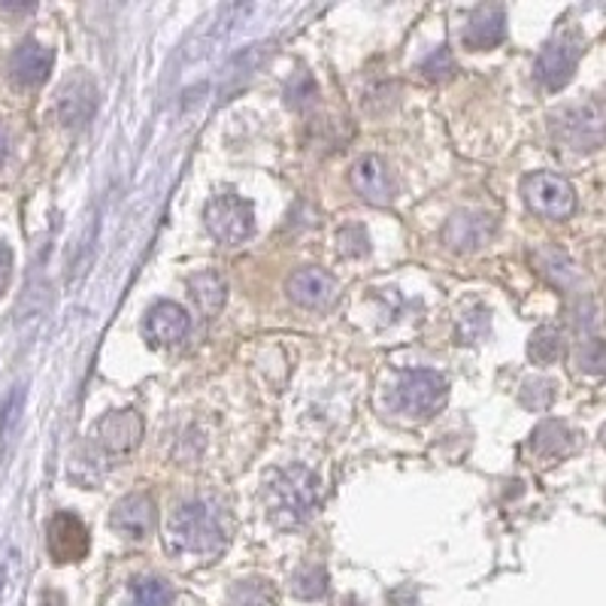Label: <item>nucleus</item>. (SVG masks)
Segmentation results:
<instances>
[{
	"instance_id": "nucleus-21",
	"label": "nucleus",
	"mask_w": 606,
	"mask_h": 606,
	"mask_svg": "<svg viewBox=\"0 0 606 606\" xmlns=\"http://www.w3.org/2000/svg\"><path fill=\"white\" fill-rule=\"evenodd\" d=\"M564 352V340L562 334L555 331V327H537L531 334V340H528V358H531L533 364H540V368H549V364H555Z\"/></svg>"
},
{
	"instance_id": "nucleus-32",
	"label": "nucleus",
	"mask_w": 606,
	"mask_h": 606,
	"mask_svg": "<svg viewBox=\"0 0 606 606\" xmlns=\"http://www.w3.org/2000/svg\"><path fill=\"white\" fill-rule=\"evenodd\" d=\"M7 155H10V137H7V131L0 128V164L7 162Z\"/></svg>"
},
{
	"instance_id": "nucleus-27",
	"label": "nucleus",
	"mask_w": 606,
	"mask_h": 606,
	"mask_svg": "<svg viewBox=\"0 0 606 606\" xmlns=\"http://www.w3.org/2000/svg\"><path fill=\"white\" fill-rule=\"evenodd\" d=\"M555 400V385L549 383V379H528V383L521 385V403L528 407V410H546L549 403Z\"/></svg>"
},
{
	"instance_id": "nucleus-13",
	"label": "nucleus",
	"mask_w": 606,
	"mask_h": 606,
	"mask_svg": "<svg viewBox=\"0 0 606 606\" xmlns=\"http://www.w3.org/2000/svg\"><path fill=\"white\" fill-rule=\"evenodd\" d=\"M143 437V418L137 410H119V413H106L98 422V440L109 455H125Z\"/></svg>"
},
{
	"instance_id": "nucleus-19",
	"label": "nucleus",
	"mask_w": 606,
	"mask_h": 606,
	"mask_svg": "<svg viewBox=\"0 0 606 606\" xmlns=\"http://www.w3.org/2000/svg\"><path fill=\"white\" fill-rule=\"evenodd\" d=\"M189 292H192L197 310L207 312H219L228 300V282L216 273V270H201V273H192L189 276Z\"/></svg>"
},
{
	"instance_id": "nucleus-6",
	"label": "nucleus",
	"mask_w": 606,
	"mask_h": 606,
	"mask_svg": "<svg viewBox=\"0 0 606 606\" xmlns=\"http://www.w3.org/2000/svg\"><path fill=\"white\" fill-rule=\"evenodd\" d=\"M204 224L224 246H240L255 234V209L237 194H219L204 207Z\"/></svg>"
},
{
	"instance_id": "nucleus-17",
	"label": "nucleus",
	"mask_w": 606,
	"mask_h": 606,
	"mask_svg": "<svg viewBox=\"0 0 606 606\" xmlns=\"http://www.w3.org/2000/svg\"><path fill=\"white\" fill-rule=\"evenodd\" d=\"M503 37H506V15H503V10L498 3L479 7V10L470 15L467 28H464V46L474 49V52L494 49L498 43H503Z\"/></svg>"
},
{
	"instance_id": "nucleus-11",
	"label": "nucleus",
	"mask_w": 606,
	"mask_h": 606,
	"mask_svg": "<svg viewBox=\"0 0 606 606\" xmlns=\"http://www.w3.org/2000/svg\"><path fill=\"white\" fill-rule=\"evenodd\" d=\"M98 109V89L86 74H74L59 91V116L67 128H82Z\"/></svg>"
},
{
	"instance_id": "nucleus-31",
	"label": "nucleus",
	"mask_w": 606,
	"mask_h": 606,
	"mask_svg": "<svg viewBox=\"0 0 606 606\" xmlns=\"http://www.w3.org/2000/svg\"><path fill=\"white\" fill-rule=\"evenodd\" d=\"M10 276H13V252H10V246L0 243V295L7 292Z\"/></svg>"
},
{
	"instance_id": "nucleus-8",
	"label": "nucleus",
	"mask_w": 606,
	"mask_h": 606,
	"mask_svg": "<svg viewBox=\"0 0 606 606\" xmlns=\"http://www.w3.org/2000/svg\"><path fill=\"white\" fill-rule=\"evenodd\" d=\"M189 331H192V319L173 300H162L149 307L146 319H143V334L152 346H177L189 337Z\"/></svg>"
},
{
	"instance_id": "nucleus-30",
	"label": "nucleus",
	"mask_w": 606,
	"mask_h": 606,
	"mask_svg": "<svg viewBox=\"0 0 606 606\" xmlns=\"http://www.w3.org/2000/svg\"><path fill=\"white\" fill-rule=\"evenodd\" d=\"M315 101V82L312 76L300 74L288 82V104L292 106H307Z\"/></svg>"
},
{
	"instance_id": "nucleus-29",
	"label": "nucleus",
	"mask_w": 606,
	"mask_h": 606,
	"mask_svg": "<svg viewBox=\"0 0 606 606\" xmlns=\"http://www.w3.org/2000/svg\"><path fill=\"white\" fill-rule=\"evenodd\" d=\"M22 403H25V391H22V388H15L13 395L3 400V407H0V440H3V437L13 430L15 422H18Z\"/></svg>"
},
{
	"instance_id": "nucleus-3",
	"label": "nucleus",
	"mask_w": 606,
	"mask_h": 606,
	"mask_svg": "<svg viewBox=\"0 0 606 606\" xmlns=\"http://www.w3.org/2000/svg\"><path fill=\"white\" fill-rule=\"evenodd\" d=\"M315 501H319V479L300 464L285 467L270 486V498H267L270 516L276 518V525H300L304 518H310Z\"/></svg>"
},
{
	"instance_id": "nucleus-23",
	"label": "nucleus",
	"mask_w": 606,
	"mask_h": 606,
	"mask_svg": "<svg viewBox=\"0 0 606 606\" xmlns=\"http://www.w3.org/2000/svg\"><path fill=\"white\" fill-rule=\"evenodd\" d=\"M577 370L589 376H606V343L585 340L577 349Z\"/></svg>"
},
{
	"instance_id": "nucleus-26",
	"label": "nucleus",
	"mask_w": 606,
	"mask_h": 606,
	"mask_svg": "<svg viewBox=\"0 0 606 606\" xmlns=\"http://www.w3.org/2000/svg\"><path fill=\"white\" fill-rule=\"evenodd\" d=\"M295 594L297 597H307V601H312V597H322L327 589V577L322 567H304L300 573L295 577Z\"/></svg>"
},
{
	"instance_id": "nucleus-16",
	"label": "nucleus",
	"mask_w": 606,
	"mask_h": 606,
	"mask_svg": "<svg viewBox=\"0 0 606 606\" xmlns=\"http://www.w3.org/2000/svg\"><path fill=\"white\" fill-rule=\"evenodd\" d=\"M52 64H55L52 49H46L37 40H25L10 55V76L18 86H40L52 74Z\"/></svg>"
},
{
	"instance_id": "nucleus-14",
	"label": "nucleus",
	"mask_w": 606,
	"mask_h": 606,
	"mask_svg": "<svg viewBox=\"0 0 606 606\" xmlns=\"http://www.w3.org/2000/svg\"><path fill=\"white\" fill-rule=\"evenodd\" d=\"M494 234V219L486 212H455L443 228V240L449 249L470 252L486 246Z\"/></svg>"
},
{
	"instance_id": "nucleus-24",
	"label": "nucleus",
	"mask_w": 606,
	"mask_h": 606,
	"mask_svg": "<svg viewBox=\"0 0 606 606\" xmlns=\"http://www.w3.org/2000/svg\"><path fill=\"white\" fill-rule=\"evenodd\" d=\"M173 594L164 579H143L133 592V606H170Z\"/></svg>"
},
{
	"instance_id": "nucleus-5",
	"label": "nucleus",
	"mask_w": 606,
	"mask_h": 606,
	"mask_svg": "<svg viewBox=\"0 0 606 606\" xmlns=\"http://www.w3.org/2000/svg\"><path fill=\"white\" fill-rule=\"evenodd\" d=\"M449 398V385L434 370H407L395 388V407L413 418H430L443 410Z\"/></svg>"
},
{
	"instance_id": "nucleus-25",
	"label": "nucleus",
	"mask_w": 606,
	"mask_h": 606,
	"mask_svg": "<svg viewBox=\"0 0 606 606\" xmlns=\"http://www.w3.org/2000/svg\"><path fill=\"white\" fill-rule=\"evenodd\" d=\"M418 70L425 79H434V82H440V79H449V76L455 74V59H452V52L440 46V49H434L428 59L418 64Z\"/></svg>"
},
{
	"instance_id": "nucleus-2",
	"label": "nucleus",
	"mask_w": 606,
	"mask_h": 606,
	"mask_svg": "<svg viewBox=\"0 0 606 606\" xmlns=\"http://www.w3.org/2000/svg\"><path fill=\"white\" fill-rule=\"evenodd\" d=\"M552 137L564 149L573 152H594L606 143V104L601 101H582V104L562 106L552 113Z\"/></svg>"
},
{
	"instance_id": "nucleus-10",
	"label": "nucleus",
	"mask_w": 606,
	"mask_h": 606,
	"mask_svg": "<svg viewBox=\"0 0 606 606\" xmlns=\"http://www.w3.org/2000/svg\"><path fill=\"white\" fill-rule=\"evenodd\" d=\"M288 297L304 310H325L337 297V280L322 267H300L288 280Z\"/></svg>"
},
{
	"instance_id": "nucleus-7",
	"label": "nucleus",
	"mask_w": 606,
	"mask_h": 606,
	"mask_svg": "<svg viewBox=\"0 0 606 606\" xmlns=\"http://www.w3.org/2000/svg\"><path fill=\"white\" fill-rule=\"evenodd\" d=\"M579 55H582V49H579L573 37H555L537 55V64H533L537 82L546 91H562L573 79V74H577Z\"/></svg>"
},
{
	"instance_id": "nucleus-1",
	"label": "nucleus",
	"mask_w": 606,
	"mask_h": 606,
	"mask_svg": "<svg viewBox=\"0 0 606 606\" xmlns=\"http://www.w3.org/2000/svg\"><path fill=\"white\" fill-rule=\"evenodd\" d=\"M167 537L179 552H194V555H212L224 546L222 521L204 501L182 503L170 516Z\"/></svg>"
},
{
	"instance_id": "nucleus-33",
	"label": "nucleus",
	"mask_w": 606,
	"mask_h": 606,
	"mask_svg": "<svg viewBox=\"0 0 606 606\" xmlns=\"http://www.w3.org/2000/svg\"><path fill=\"white\" fill-rule=\"evenodd\" d=\"M601 443L606 446V425H604V430H601Z\"/></svg>"
},
{
	"instance_id": "nucleus-20",
	"label": "nucleus",
	"mask_w": 606,
	"mask_h": 606,
	"mask_svg": "<svg viewBox=\"0 0 606 606\" xmlns=\"http://www.w3.org/2000/svg\"><path fill=\"white\" fill-rule=\"evenodd\" d=\"M533 261H537V267H540V273H543L549 282H555L558 288H570V285H577L579 282L577 265H573L562 249L546 246V249H540L537 255H533Z\"/></svg>"
},
{
	"instance_id": "nucleus-9",
	"label": "nucleus",
	"mask_w": 606,
	"mask_h": 606,
	"mask_svg": "<svg viewBox=\"0 0 606 606\" xmlns=\"http://www.w3.org/2000/svg\"><path fill=\"white\" fill-rule=\"evenodd\" d=\"M352 185L373 207H388L395 201V177L379 155H364L352 164Z\"/></svg>"
},
{
	"instance_id": "nucleus-4",
	"label": "nucleus",
	"mask_w": 606,
	"mask_h": 606,
	"mask_svg": "<svg viewBox=\"0 0 606 606\" xmlns=\"http://www.w3.org/2000/svg\"><path fill=\"white\" fill-rule=\"evenodd\" d=\"M521 197L531 209L533 216L540 219H552V222H564L573 216L577 209V192L573 185L558 173H531V177L521 179Z\"/></svg>"
},
{
	"instance_id": "nucleus-22",
	"label": "nucleus",
	"mask_w": 606,
	"mask_h": 606,
	"mask_svg": "<svg viewBox=\"0 0 606 606\" xmlns=\"http://www.w3.org/2000/svg\"><path fill=\"white\" fill-rule=\"evenodd\" d=\"M276 594L267 585L265 579H252V582H240L234 594H231V606H273Z\"/></svg>"
},
{
	"instance_id": "nucleus-18",
	"label": "nucleus",
	"mask_w": 606,
	"mask_h": 606,
	"mask_svg": "<svg viewBox=\"0 0 606 606\" xmlns=\"http://www.w3.org/2000/svg\"><path fill=\"white\" fill-rule=\"evenodd\" d=\"M573 446H577V434L567 428L564 422H555V418L540 422L531 434L533 455H540V459L546 461H558L564 455H570Z\"/></svg>"
},
{
	"instance_id": "nucleus-28",
	"label": "nucleus",
	"mask_w": 606,
	"mask_h": 606,
	"mask_svg": "<svg viewBox=\"0 0 606 606\" xmlns=\"http://www.w3.org/2000/svg\"><path fill=\"white\" fill-rule=\"evenodd\" d=\"M337 243H340V255H346V258H361L370 249L368 231L361 224H346L337 234Z\"/></svg>"
},
{
	"instance_id": "nucleus-15",
	"label": "nucleus",
	"mask_w": 606,
	"mask_h": 606,
	"mask_svg": "<svg viewBox=\"0 0 606 606\" xmlns=\"http://www.w3.org/2000/svg\"><path fill=\"white\" fill-rule=\"evenodd\" d=\"M109 525L121 533V537H128V540H143L149 531H152V525H155V503L149 494H125L119 503H116V510H113V516H109Z\"/></svg>"
},
{
	"instance_id": "nucleus-12",
	"label": "nucleus",
	"mask_w": 606,
	"mask_h": 606,
	"mask_svg": "<svg viewBox=\"0 0 606 606\" xmlns=\"http://www.w3.org/2000/svg\"><path fill=\"white\" fill-rule=\"evenodd\" d=\"M89 528L74 513H59L49 525V552L55 562H79L89 555Z\"/></svg>"
}]
</instances>
